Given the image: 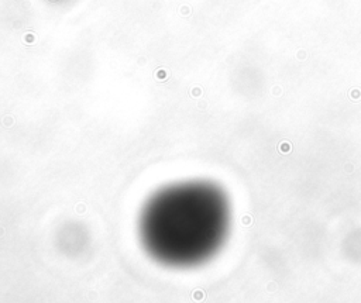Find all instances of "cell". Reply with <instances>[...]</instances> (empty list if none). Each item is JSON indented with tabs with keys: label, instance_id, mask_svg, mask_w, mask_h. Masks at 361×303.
Returning a JSON list of instances; mask_svg holds the SVG:
<instances>
[{
	"label": "cell",
	"instance_id": "6da1fadb",
	"mask_svg": "<svg viewBox=\"0 0 361 303\" xmlns=\"http://www.w3.org/2000/svg\"><path fill=\"white\" fill-rule=\"evenodd\" d=\"M229 210L209 182L182 180L160 188L143 203L137 220L141 248L169 268L205 262L223 243Z\"/></svg>",
	"mask_w": 361,
	"mask_h": 303
}]
</instances>
